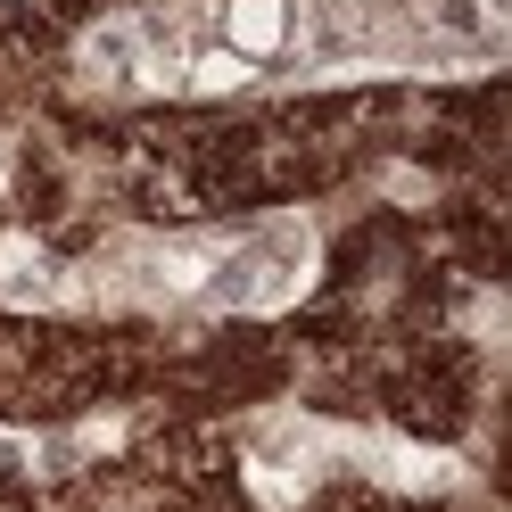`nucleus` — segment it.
Segmentation results:
<instances>
[{
  "label": "nucleus",
  "mask_w": 512,
  "mask_h": 512,
  "mask_svg": "<svg viewBox=\"0 0 512 512\" xmlns=\"http://www.w3.org/2000/svg\"><path fill=\"white\" fill-rule=\"evenodd\" d=\"M0 298L9 306H58L67 298V273H58L34 240H0Z\"/></svg>",
  "instance_id": "nucleus-1"
},
{
  "label": "nucleus",
  "mask_w": 512,
  "mask_h": 512,
  "mask_svg": "<svg viewBox=\"0 0 512 512\" xmlns=\"http://www.w3.org/2000/svg\"><path fill=\"white\" fill-rule=\"evenodd\" d=\"M0 182H9V141H0Z\"/></svg>",
  "instance_id": "nucleus-2"
}]
</instances>
